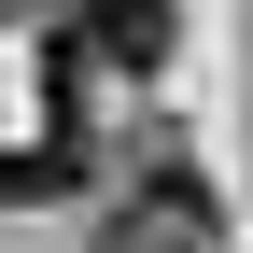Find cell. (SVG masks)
<instances>
[{
  "label": "cell",
  "mask_w": 253,
  "mask_h": 253,
  "mask_svg": "<svg viewBox=\"0 0 253 253\" xmlns=\"http://www.w3.org/2000/svg\"><path fill=\"white\" fill-rule=\"evenodd\" d=\"M84 56L155 71V56H169V0H84Z\"/></svg>",
  "instance_id": "1"
},
{
  "label": "cell",
  "mask_w": 253,
  "mask_h": 253,
  "mask_svg": "<svg viewBox=\"0 0 253 253\" xmlns=\"http://www.w3.org/2000/svg\"><path fill=\"white\" fill-rule=\"evenodd\" d=\"M84 183V155L71 141H42V155H0V211H28V197H71Z\"/></svg>",
  "instance_id": "2"
},
{
  "label": "cell",
  "mask_w": 253,
  "mask_h": 253,
  "mask_svg": "<svg viewBox=\"0 0 253 253\" xmlns=\"http://www.w3.org/2000/svg\"><path fill=\"white\" fill-rule=\"evenodd\" d=\"M0 14H28V0H0Z\"/></svg>",
  "instance_id": "3"
}]
</instances>
